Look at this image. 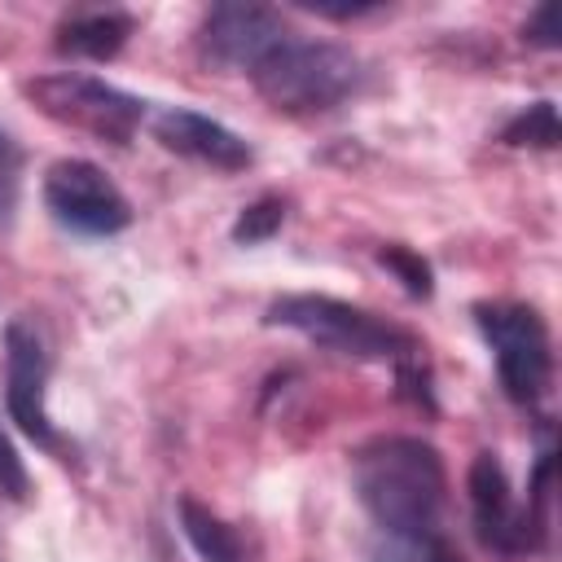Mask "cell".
<instances>
[{
  "instance_id": "obj_1",
  "label": "cell",
  "mask_w": 562,
  "mask_h": 562,
  "mask_svg": "<svg viewBox=\"0 0 562 562\" xmlns=\"http://www.w3.org/2000/svg\"><path fill=\"white\" fill-rule=\"evenodd\" d=\"M351 487L382 536H430L448 496L443 457L417 435H378L351 457Z\"/></svg>"
},
{
  "instance_id": "obj_2",
  "label": "cell",
  "mask_w": 562,
  "mask_h": 562,
  "mask_svg": "<svg viewBox=\"0 0 562 562\" xmlns=\"http://www.w3.org/2000/svg\"><path fill=\"white\" fill-rule=\"evenodd\" d=\"M255 92L281 114H325L360 92L364 61L334 40H281L255 70Z\"/></svg>"
},
{
  "instance_id": "obj_3",
  "label": "cell",
  "mask_w": 562,
  "mask_h": 562,
  "mask_svg": "<svg viewBox=\"0 0 562 562\" xmlns=\"http://www.w3.org/2000/svg\"><path fill=\"white\" fill-rule=\"evenodd\" d=\"M268 325L294 329L338 356H356V360H413L417 342L413 334H404L400 325H391L386 316H373L369 307H356L347 299H329V294H281L268 303Z\"/></svg>"
},
{
  "instance_id": "obj_4",
  "label": "cell",
  "mask_w": 562,
  "mask_h": 562,
  "mask_svg": "<svg viewBox=\"0 0 562 562\" xmlns=\"http://www.w3.org/2000/svg\"><path fill=\"white\" fill-rule=\"evenodd\" d=\"M26 101L75 132H88L92 140L105 145H127L145 119V101L97 79V75H79V70H57V75H35L22 83Z\"/></svg>"
},
{
  "instance_id": "obj_5",
  "label": "cell",
  "mask_w": 562,
  "mask_h": 562,
  "mask_svg": "<svg viewBox=\"0 0 562 562\" xmlns=\"http://www.w3.org/2000/svg\"><path fill=\"white\" fill-rule=\"evenodd\" d=\"M474 321L492 347L496 378L514 404H536L553 373V342L544 316L527 303H479Z\"/></svg>"
},
{
  "instance_id": "obj_6",
  "label": "cell",
  "mask_w": 562,
  "mask_h": 562,
  "mask_svg": "<svg viewBox=\"0 0 562 562\" xmlns=\"http://www.w3.org/2000/svg\"><path fill=\"white\" fill-rule=\"evenodd\" d=\"M44 206L48 215L79 237H114L132 224V202L123 189L88 158H57L44 171Z\"/></svg>"
},
{
  "instance_id": "obj_7",
  "label": "cell",
  "mask_w": 562,
  "mask_h": 562,
  "mask_svg": "<svg viewBox=\"0 0 562 562\" xmlns=\"http://www.w3.org/2000/svg\"><path fill=\"white\" fill-rule=\"evenodd\" d=\"M48 351L44 338L31 321H9L4 325V400H9V417L18 422V430L26 439H35L40 448L66 457V439L57 435V426L48 422Z\"/></svg>"
},
{
  "instance_id": "obj_8",
  "label": "cell",
  "mask_w": 562,
  "mask_h": 562,
  "mask_svg": "<svg viewBox=\"0 0 562 562\" xmlns=\"http://www.w3.org/2000/svg\"><path fill=\"white\" fill-rule=\"evenodd\" d=\"M470 514H474V531L487 549L496 553H531L544 540V514H536L531 505L518 509L514 492H509V474L501 465L496 452H474L470 461Z\"/></svg>"
},
{
  "instance_id": "obj_9",
  "label": "cell",
  "mask_w": 562,
  "mask_h": 562,
  "mask_svg": "<svg viewBox=\"0 0 562 562\" xmlns=\"http://www.w3.org/2000/svg\"><path fill=\"white\" fill-rule=\"evenodd\" d=\"M281 40H290V26L268 4H215L206 9L198 26V48L206 61L224 70H255Z\"/></svg>"
},
{
  "instance_id": "obj_10",
  "label": "cell",
  "mask_w": 562,
  "mask_h": 562,
  "mask_svg": "<svg viewBox=\"0 0 562 562\" xmlns=\"http://www.w3.org/2000/svg\"><path fill=\"white\" fill-rule=\"evenodd\" d=\"M154 136H158L162 149H171L180 158H193L202 167H215V171H241V167L255 162V149L246 145V136H237L220 119L198 114V110H184V105L158 110Z\"/></svg>"
},
{
  "instance_id": "obj_11",
  "label": "cell",
  "mask_w": 562,
  "mask_h": 562,
  "mask_svg": "<svg viewBox=\"0 0 562 562\" xmlns=\"http://www.w3.org/2000/svg\"><path fill=\"white\" fill-rule=\"evenodd\" d=\"M136 22L123 9H88V13H70L57 26L53 48L61 57H83V61H110L123 53V44L132 40Z\"/></svg>"
},
{
  "instance_id": "obj_12",
  "label": "cell",
  "mask_w": 562,
  "mask_h": 562,
  "mask_svg": "<svg viewBox=\"0 0 562 562\" xmlns=\"http://www.w3.org/2000/svg\"><path fill=\"white\" fill-rule=\"evenodd\" d=\"M176 518H180V531L202 562H241V536L211 505H202L198 496H180Z\"/></svg>"
},
{
  "instance_id": "obj_13",
  "label": "cell",
  "mask_w": 562,
  "mask_h": 562,
  "mask_svg": "<svg viewBox=\"0 0 562 562\" xmlns=\"http://www.w3.org/2000/svg\"><path fill=\"white\" fill-rule=\"evenodd\" d=\"M501 140L514 149H558L562 127H558V105L553 101H531L527 110H518L505 127Z\"/></svg>"
},
{
  "instance_id": "obj_14",
  "label": "cell",
  "mask_w": 562,
  "mask_h": 562,
  "mask_svg": "<svg viewBox=\"0 0 562 562\" xmlns=\"http://www.w3.org/2000/svg\"><path fill=\"white\" fill-rule=\"evenodd\" d=\"M369 562H461L439 531L430 536H382L369 549Z\"/></svg>"
},
{
  "instance_id": "obj_15",
  "label": "cell",
  "mask_w": 562,
  "mask_h": 562,
  "mask_svg": "<svg viewBox=\"0 0 562 562\" xmlns=\"http://www.w3.org/2000/svg\"><path fill=\"white\" fill-rule=\"evenodd\" d=\"M378 263H382V268H386L413 299H430V294H435V272H430V263H426L413 246L391 241V246L378 250Z\"/></svg>"
},
{
  "instance_id": "obj_16",
  "label": "cell",
  "mask_w": 562,
  "mask_h": 562,
  "mask_svg": "<svg viewBox=\"0 0 562 562\" xmlns=\"http://www.w3.org/2000/svg\"><path fill=\"white\" fill-rule=\"evenodd\" d=\"M281 224H285V198L268 193V198L250 202V206L233 220V241H237V246H259V241H268Z\"/></svg>"
},
{
  "instance_id": "obj_17",
  "label": "cell",
  "mask_w": 562,
  "mask_h": 562,
  "mask_svg": "<svg viewBox=\"0 0 562 562\" xmlns=\"http://www.w3.org/2000/svg\"><path fill=\"white\" fill-rule=\"evenodd\" d=\"M31 492V479H26V465H22V457L13 452V443H9V435L0 430V496H9V501H22Z\"/></svg>"
},
{
  "instance_id": "obj_18",
  "label": "cell",
  "mask_w": 562,
  "mask_h": 562,
  "mask_svg": "<svg viewBox=\"0 0 562 562\" xmlns=\"http://www.w3.org/2000/svg\"><path fill=\"white\" fill-rule=\"evenodd\" d=\"M558 4H540L536 13H527L522 22V40L536 44V48H558Z\"/></svg>"
},
{
  "instance_id": "obj_19",
  "label": "cell",
  "mask_w": 562,
  "mask_h": 562,
  "mask_svg": "<svg viewBox=\"0 0 562 562\" xmlns=\"http://www.w3.org/2000/svg\"><path fill=\"white\" fill-rule=\"evenodd\" d=\"M18 171H22V145L9 132H0V180H18Z\"/></svg>"
},
{
  "instance_id": "obj_20",
  "label": "cell",
  "mask_w": 562,
  "mask_h": 562,
  "mask_svg": "<svg viewBox=\"0 0 562 562\" xmlns=\"http://www.w3.org/2000/svg\"><path fill=\"white\" fill-rule=\"evenodd\" d=\"M303 9L321 13V18H334V22H347V18H360V13H373V4H325V0H307Z\"/></svg>"
}]
</instances>
